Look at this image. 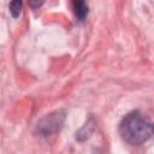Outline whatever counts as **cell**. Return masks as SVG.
Instances as JSON below:
<instances>
[{
    "instance_id": "obj_1",
    "label": "cell",
    "mask_w": 154,
    "mask_h": 154,
    "mask_svg": "<svg viewBox=\"0 0 154 154\" xmlns=\"http://www.w3.org/2000/svg\"><path fill=\"white\" fill-rule=\"evenodd\" d=\"M119 135L130 146H141L153 135V125L148 117L138 111L128 113L119 124Z\"/></svg>"
},
{
    "instance_id": "obj_4",
    "label": "cell",
    "mask_w": 154,
    "mask_h": 154,
    "mask_svg": "<svg viewBox=\"0 0 154 154\" xmlns=\"http://www.w3.org/2000/svg\"><path fill=\"white\" fill-rule=\"evenodd\" d=\"M22 8H23V1L22 0H11L8 10H10V13L13 18H17L20 14Z\"/></svg>"
},
{
    "instance_id": "obj_3",
    "label": "cell",
    "mask_w": 154,
    "mask_h": 154,
    "mask_svg": "<svg viewBox=\"0 0 154 154\" xmlns=\"http://www.w3.org/2000/svg\"><path fill=\"white\" fill-rule=\"evenodd\" d=\"M73 12L78 20H83L88 14V4L85 0H71Z\"/></svg>"
},
{
    "instance_id": "obj_2",
    "label": "cell",
    "mask_w": 154,
    "mask_h": 154,
    "mask_svg": "<svg viewBox=\"0 0 154 154\" xmlns=\"http://www.w3.org/2000/svg\"><path fill=\"white\" fill-rule=\"evenodd\" d=\"M64 122H65L64 111H55L53 113L47 114L45 118H42L37 123L36 131L40 134V136H43V137L51 136L60 130Z\"/></svg>"
},
{
    "instance_id": "obj_5",
    "label": "cell",
    "mask_w": 154,
    "mask_h": 154,
    "mask_svg": "<svg viewBox=\"0 0 154 154\" xmlns=\"http://www.w3.org/2000/svg\"><path fill=\"white\" fill-rule=\"evenodd\" d=\"M43 2H45V0H29V4H30V6H31L32 8H38V7H41V6L43 5Z\"/></svg>"
}]
</instances>
